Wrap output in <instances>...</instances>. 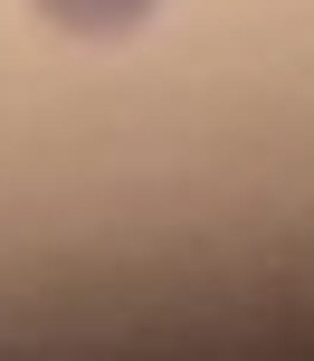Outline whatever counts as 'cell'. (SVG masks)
<instances>
[{
	"label": "cell",
	"mask_w": 314,
	"mask_h": 361,
	"mask_svg": "<svg viewBox=\"0 0 314 361\" xmlns=\"http://www.w3.org/2000/svg\"><path fill=\"white\" fill-rule=\"evenodd\" d=\"M48 29H67V38H133L162 0H29Z\"/></svg>",
	"instance_id": "6da1fadb"
}]
</instances>
